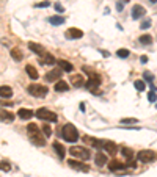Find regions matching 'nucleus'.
I'll return each mask as SVG.
<instances>
[{
  "instance_id": "1",
  "label": "nucleus",
  "mask_w": 157,
  "mask_h": 177,
  "mask_svg": "<svg viewBox=\"0 0 157 177\" xmlns=\"http://www.w3.org/2000/svg\"><path fill=\"white\" fill-rule=\"evenodd\" d=\"M27 133H29V138L33 144L36 146H46V140L41 133V130L38 129L36 124H29L27 125Z\"/></svg>"
},
{
  "instance_id": "8",
  "label": "nucleus",
  "mask_w": 157,
  "mask_h": 177,
  "mask_svg": "<svg viewBox=\"0 0 157 177\" xmlns=\"http://www.w3.org/2000/svg\"><path fill=\"white\" fill-rule=\"evenodd\" d=\"M68 165H69L72 169H75V171H83V172H88V171H90V166L80 163L78 160H74V158H71V160L68 162Z\"/></svg>"
},
{
  "instance_id": "6",
  "label": "nucleus",
  "mask_w": 157,
  "mask_h": 177,
  "mask_svg": "<svg viewBox=\"0 0 157 177\" xmlns=\"http://www.w3.org/2000/svg\"><path fill=\"white\" fill-rule=\"evenodd\" d=\"M29 93L33 96V97H46L47 96V88L44 86V85H36V83H33V85H29Z\"/></svg>"
},
{
  "instance_id": "26",
  "label": "nucleus",
  "mask_w": 157,
  "mask_h": 177,
  "mask_svg": "<svg viewBox=\"0 0 157 177\" xmlns=\"http://www.w3.org/2000/svg\"><path fill=\"white\" fill-rule=\"evenodd\" d=\"M11 57H13L16 61H22V58H24V55H22V50H20V49H17V47L11 49Z\"/></svg>"
},
{
  "instance_id": "9",
  "label": "nucleus",
  "mask_w": 157,
  "mask_h": 177,
  "mask_svg": "<svg viewBox=\"0 0 157 177\" xmlns=\"http://www.w3.org/2000/svg\"><path fill=\"white\" fill-rule=\"evenodd\" d=\"M101 147L104 150H107V154H110V155H115L118 152V146L113 141H102V146Z\"/></svg>"
},
{
  "instance_id": "18",
  "label": "nucleus",
  "mask_w": 157,
  "mask_h": 177,
  "mask_svg": "<svg viewBox=\"0 0 157 177\" xmlns=\"http://www.w3.org/2000/svg\"><path fill=\"white\" fill-rule=\"evenodd\" d=\"M29 49L32 50L33 54H38V55L44 54V47L41 44H36V42H29Z\"/></svg>"
},
{
  "instance_id": "31",
  "label": "nucleus",
  "mask_w": 157,
  "mask_h": 177,
  "mask_svg": "<svg viewBox=\"0 0 157 177\" xmlns=\"http://www.w3.org/2000/svg\"><path fill=\"white\" fill-rule=\"evenodd\" d=\"M43 132H44L46 136H50L52 135V127H50L49 124H46V125H43Z\"/></svg>"
},
{
  "instance_id": "30",
  "label": "nucleus",
  "mask_w": 157,
  "mask_h": 177,
  "mask_svg": "<svg viewBox=\"0 0 157 177\" xmlns=\"http://www.w3.org/2000/svg\"><path fill=\"white\" fill-rule=\"evenodd\" d=\"M116 55H118L119 58H127V57H129V50H127V49H119L118 52H116Z\"/></svg>"
},
{
  "instance_id": "39",
  "label": "nucleus",
  "mask_w": 157,
  "mask_h": 177,
  "mask_svg": "<svg viewBox=\"0 0 157 177\" xmlns=\"http://www.w3.org/2000/svg\"><path fill=\"white\" fill-rule=\"evenodd\" d=\"M54 6H55V10H57L58 13H63V6H61V3H55Z\"/></svg>"
},
{
  "instance_id": "33",
  "label": "nucleus",
  "mask_w": 157,
  "mask_h": 177,
  "mask_svg": "<svg viewBox=\"0 0 157 177\" xmlns=\"http://www.w3.org/2000/svg\"><path fill=\"white\" fill-rule=\"evenodd\" d=\"M140 27H141L143 30H146V28H149V27H151V19H145V20L141 22V25H140Z\"/></svg>"
},
{
  "instance_id": "5",
  "label": "nucleus",
  "mask_w": 157,
  "mask_h": 177,
  "mask_svg": "<svg viewBox=\"0 0 157 177\" xmlns=\"http://www.w3.org/2000/svg\"><path fill=\"white\" fill-rule=\"evenodd\" d=\"M99 85H101V75L96 74V72H91V75H88V82L85 83V86L91 93L96 94V88H99Z\"/></svg>"
},
{
  "instance_id": "27",
  "label": "nucleus",
  "mask_w": 157,
  "mask_h": 177,
  "mask_svg": "<svg viewBox=\"0 0 157 177\" xmlns=\"http://www.w3.org/2000/svg\"><path fill=\"white\" fill-rule=\"evenodd\" d=\"M49 22H50L52 25H63V24H65V17H61V16H52V17L49 19Z\"/></svg>"
},
{
  "instance_id": "36",
  "label": "nucleus",
  "mask_w": 157,
  "mask_h": 177,
  "mask_svg": "<svg viewBox=\"0 0 157 177\" xmlns=\"http://www.w3.org/2000/svg\"><path fill=\"white\" fill-rule=\"evenodd\" d=\"M49 5H50L49 0H44V2H41V3H36L35 6H36V8H46V6H49Z\"/></svg>"
},
{
  "instance_id": "43",
  "label": "nucleus",
  "mask_w": 157,
  "mask_h": 177,
  "mask_svg": "<svg viewBox=\"0 0 157 177\" xmlns=\"http://www.w3.org/2000/svg\"><path fill=\"white\" fill-rule=\"evenodd\" d=\"M149 2H151V3H155V2H157V0H149Z\"/></svg>"
},
{
  "instance_id": "16",
  "label": "nucleus",
  "mask_w": 157,
  "mask_h": 177,
  "mask_svg": "<svg viewBox=\"0 0 157 177\" xmlns=\"http://www.w3.org/2000/svg\"><path fill=\"white\" fill-rule=\"evenodd\" d=\"M17 116H19L20 119H32V118L35 116V113H33L32 110H29V108H20V110L17 111Z\"/></svg>"
},
{
  "instance_id": "3",
  "label": "nucleus",
  "mask_w": 157,
  "mask_h": 177,
  "mask_svg": "<svg viewBox=\"0 0 157 177\" xmlns=\"http://www.w3.org/2000/svg\"><path fill=\"white\" fill-rule=\"evenodd\" d=\"M69 154L74 157V158H78V160H88L91 157V152L85 147H80V146H72L69 149Z\"/></svg>"
},
{
  "instance_id": "25",
  "label": "nucleus",
  "mask_w": 157,
  "mask_h": 177,
  "mask_svg": "<svg viewBox=\"0 0 157 177\" xmlns=\"http://www.w3.org/2000/svg\"><path fill=\"white\" fill-rule=\"evenodd\" d=\"M68 89H69V86H68V83H66V82L58 80V82L55 83V91H57V93H66Z\"/></svg>"
},
{
  "instance_id": "34",
  "label": "nucleus",
  "mask_w": 157,
  "mask_h": 177,
  "mask_svg": "<svg viewBox=\"0 0 157 177\" xmlns=\"http://www.w3.org/2000/svg\"><path fill=\"white\" fill-rule=\"evenodd\" d=\"M143 79H145L146 82H152V80H154V75H152L151 72H148V71H146V72L143 74Z\"/></svg>"
},
{
  "instance_id": "14",
  "label": "nucleus",
  "mask_w": 157,
  "mask_h": 177,
  "mask_svg": "<svg viewBox=\"0 0 157 177\" xmlns=\"http://www.w3.org/2000/svg\"><path fill=\"white\" fill-rule=\"evenodd\" d=\"M83 143L87 144V146H91V147H101L102 146V141H99V140H96V138H93V136H83Z\"/></svg>"
},
{
  "instance_id": "19",
  "label": "nucleus",
  "mask_w": 157,
  "mask_h": 177,
  "mask_svg": "<svg viewBox=\"0 0 157 177\" xmlns=\"http://www.w3.org/2000/svg\"><path fill=\"white\" fill-rule=\"evenodd\" d=\"M57 63H58L60 69L65 71V72H72V71H74V66H72L69 61H66V60H60V61H57Z\"/></svg>"
},
{
  "instance_id": "35",
  "label": "nucleus",
  "mask_w": 157,
  "mask_h": 177,
  "mask_svg": "<svg viewBox=\"0 0 157 177\" xmlns=\"http://www.w3.org/2000/svg\"><path fill=\"white\" fill-rule=\"evenodd\" d=\"M137 122V119H134V118H127V119H121V124H135Z\"/></svg>"
},
{
  "instance_id": "28",
  "label": "nucleus",
  "mask_w": 157,
  "mask_h": 177,
  "mask_svg": "<svg viewBox=\"0 0 157 177\" xmlns=\"http://www.w3.org/2000/svg\"><path fill=\"white\" fill-rule=\"evenodd\" d=\"M121 150H123V155H124V158L130 160V158L134 157V152H132V149H129V147H123Z\"/></svg>"
},
{
  "instance_id": "29",
  "label": "nucleus",
  "mask_w": 157,
  "mask_h": 177,
  "mask_svg": "<svg viewBox=\"0 0 157 177\" xmlns=\"http://www.w3.org/2000/svg\"><path fill=\"white\" fill-rule=\"evenodd\" d=\"M140 42H141L143 45H148V44H151V42H152V38H151V35H143V36H140Z\"/></svg>"
},
{
  "instance_id": "32",
  "label": "nucleus",
  "mask_w": 157,
  "mask_h": 177,
  "mask_svg": "<svg viewBox=\"0 0 157 177\" xmlns=\"http://www.w3.org/2000/svg\"><path fill=\"white\" fill-rule=\"evenodd\" d=\"M134 85H135V88H137L138 91H145V82H143V80H137Z\"/></svg>"
},
{
  "instance_id": "21",
  "label": "nucleus",
  "mask_w": 157,
  "mask_h": 177,
  "mask_svg": "<svg viewBox=\"0 0 157 177\" xmlns=\"http://www.w3.org/2000/svg\"><path fill=\"white\" fill-rule=\"evenodd\" d=\"M94 162H96L97 166H104V165L107 163V155H105V154H102V152H97L96 157H94Z\"/></svg>"
},
{
  "instance_id": "7",
  "label": "nucleus",
  "mask_w": 157,
  "mask_h": 177,
  "mask_svg": "<svg viewBox=\"0 0 157 177\" xmlns=\"http://www.w3.org/2000/svg\"><path fill=\"white\" fill-rule=\"evenodd\" d=\"M137 158L141 163H149L151 160L155 158V154L152 152V150H140V152L137 154Z\"/></svg>"
},
{
  "instance_id": "2",
  "label": "nucleus",
  "mask_w": 157,
  "mask_h": 177,
  "mask_svg": "<svg viewBox=\"0 0 157 177\" xmlns=\"http://www.w3.org/2000/svg\"><path fill=\"white\" fill-rule=\"evenodd\" d=\"M61 136L68 143H75L78 140V132H77V129L74 127L72 124H66L65 127L61 129Z\"/></svg>"
},
{
  "instance_id": "15",
  "label": "nucleus",
  "mask_w": 157,
  "mask_h": 177,
  "mask_svg": "<svg viewBox=\"0 0 157 177\" xmlns=\"http://www.w3.org/2000/svg\"><path fill=\"white\" fill-rule=\"evenodd\" d=\"M0 121H3V122H13L14 121V114L3 110V108H0Z\"/></svg>"
},
{
  "instance_id": "13",
  "label": "nucleus",
  "mask_w": 157,
  "mask_h": 177,
  "mask_svg": "<svg viewBox=\"0 0 157 177\" xmlns=\"http://www.w3.org/2000/svg\"><path fill=\"white\" fill-rule=\"evenodd\" d=\"M71 83L75 86V88H78V86H83L85 85V80H83V75H80V74H75V75H71Z\"/></svg>"
},
{
  "instance_id": "41",
  "label": "nucleus",
  "mask_w": 157,
  "mask_h": 177,
  "mask_svg": "<svg viewBox=\"0 0 157 177\" xmlns=\"http://www.w3.org/2000/svg\"><path fill=\"white\" fill-rule=\"evenodd\" d=\"M116 10H118V11H123V2H118V3H116Z\"/></svg>"
},
{
  "instance_id": "11",
  "label": "nucleus",
  "mask_w": 157,
  "mask_h": 177,
  "mask_svg": "<svg viewBox=\"0 0 157 177\" xmlns=\"http://www.w3.org/2000/svg\"><path fill=\"white\" fill-rule=\"evenodd\" d=\"M61 69H54V71H50V72H47L46 74V80L47 82H55V80H58L60 77H61Z\"/></svg>"
},
{
  "instance_id": "12",
  "label": "nucleus",
  "mask_w": 157,
  "mask_h": 177,
  "mask_svg": "<svg viewBox=\"0 0 157 177\" xmlns=\"http://www.w3.org/2000/svg\"><path fill=\"white\" fill-rule=\"evenodd\" d=\"M39 61H41V64H47V66H54V64L57 63V60H55L54 55L46 54V52L41 55V60H39Z\"/></svg>"
},
{
  "instance_id": "38",
  "label": "nucleus",
  "mask_w": 157,
  "mask_h": 177,
  "mask_svg": "<svg viewBox=\"0 0 157 177\" xmlns=\"http://www.w3.org/2000/svg\"><path fill=\"white\" fill-rule=\"evenodd\" d=\"M148 99H149V102H155V100H157V96H155V93H149L148 94Z\"/></svg>"
},
{
  "instance_id": "17",
  "label": "nucleus",
  "mask_w": 157,
  "mask_h": 177,
  "mask_svg": "<svg viewBox=\"0 0 157 177\" xmlns=\"http://www.w3.org/2000/svg\"><path fill=\"white\" fill-rule=\"evenodd\" d=\"M145 13H146V10H145L141 5H135V6L132 8V17H134V19L143 17V16H145Z\"/></svg>"
},
{
  "instance_id": "42",
  "label": "nucleus",
  "mask_w": 157,
  "mask_h": 177,
  "mask_svg": "<svg viewBox=\"0 0 157 177\" xmlns=\"http://www.w3.org/2000/svg\"><path fill=\"white\" fill-rule=\"evenodd\" d=\"M140 61H141V63H148V57H146V55H141Z\"/></svg>"
},
{
  "instance_id": "40",
  "label": "nucleus",
  "mask_w": 157,
  "mask_h": 177,
  "mask_svg": "<svg viewBox=\"0 0 157 177\" xmlns=\"http://www.w3.org/2000/svg\"><path fill=\"white\" fill-rule=\"evenodd\" d=\"M0 104H2V105H7V107L13 105V102H8V100H0Z\"/></svg>"
},
{
  "instance_id": "23",
  "label": "nucleus",
  "mask_w": 157,
  "mask_h": 177,
  "mask_svg": "<svg viewBox=\"0 0 157 177\" xmlns=\"http://www.w3.org/2000/svg\"><path fill=\"white\" fill-rule=\"evenodd\" d=\"M54 149L57 150V154H58V157H65L66 155V149H65V146L61 144V143H58V141H54Z\"/></svg>"
},
{
  "instance_id": "20",
  "label": "nucleus",
  "mask_w": 157,
  "mask_h": 177,
  "mask_svg": "<svg viewBox=\"0 0 157 177\" xmlns=\"http://www.w3.org/2000/svg\"><path fill=\"white\" fill-rule=\"evenodd\" d=\"M126 166H129L127 163L124 165V163H121V162H118V160H113V162H110L109 163V168H110V171H118V169H124Z\"/></svg>"
},
{
  "instance_id": "4",
  "label": "nucleus",
  "mask_w": 157,
  "mask_h": 177,
  "mask_svg": "<svg viewBox=\"0 0 157 177\" xmlns=\"http://www.w3.org/2000/svg\"><path fill=\"white\" fill-rule=\"evenodd\" d=\"M35 116H38L39 119L47 121V122H55V121L58 119L54 111H50V110H47V108H38V111L35 113Z\"/></svg>"
},
{
  "instance_id": "22",
  "label": "nucleus",
  "mask_w": 157,
  "mask_h": 177,
  "mask_svg": "<svg viewBox=\"0 0 157 177\" xmlns=\"http://www.w3.org/2000/svg\"><path fill=\"white\" fill-rule=\"evenodd\" d=\"M11 96H13V88H10V86H7V85L0 86V97L8 99V97H11Z\"/></svg>"
},
{
  "instance_id": "10",
  "label": "nucleus",
  "mask_w": 157,
  "mask_h": 177,
  "mask_svg": "<svg viewBox=\"0 0 157 177\" xmlns=\"http://www.w3.org/2000/svg\"><path fill=\"white\" fill-rule=\"evenodd\" d=\"M83 36V32L80 28H69L66 32V38L68 39H80Z\"/></svg>"
},
{
  "instance_id": "37",
  "label": "nucleus",
  "mask_w": 157,
  "mask_h": 177,
  "mask_svg": "<svg viewBox=\"0 0 157 177\" xmlns=\"http://www.w3.org/2000/svg\"><path fill=\"white\" fill-rule=\"evenodd\" d=\"M0 169H3V171H10V169H11V166H10L7 162H2V163H0Z\"/></svg>"
},
{
  "instance_id": "24",
  "label": "nucleus",
  "mask_w": 157,
  "mask_h": 177,
  "mask_svg": "<svg viewBox=\"0 0 157 177\" xmlns=\"http://www.w3.org/2000/svg\"><path fill=\"white\" fill-rule=\"evenodd\" d=\"M25 71H27V74H29V77L30 79H33V80H36L39 75H38V71H36V67H33L32 64H27L25 66Z\"/></svg>"
}]
</instances>
